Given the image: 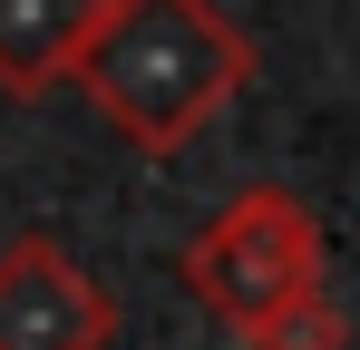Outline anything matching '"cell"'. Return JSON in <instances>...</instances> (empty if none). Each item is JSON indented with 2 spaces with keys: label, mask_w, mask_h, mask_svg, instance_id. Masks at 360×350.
Segmentation results:
<instances>
[{
  "label": "cell",
  "mask_w": 360,
  "mask_h": 350,
  "mask_svg": "<svg viewBox=\"0 0 360 350\" xmlns=\"http://www.w3.org/2000/svg\"><path fill=\"white\" fill-rule=\"evenodd\" d=\"M108 341H117V302L49 233L0 243V350H108Z\"/></svg>",
  "instance_id": "cell-3"
},
{
  "label": "cell",
  "mask_w": 360,
  "mask_h": 350,
  "mask_svg": "<svg viewBox=\"0 0 360 350\" xmlns=\"http://www.w3.org/2000/svg\"><path fill=\"white\" fill-rule=\"evenodd\" d=\"M98 20H108V0H0V88L39 98V88L78 78Z\"/></svg>",
  "instance_id": "cell-4"
},
{
  "label": "cell",
  "mask_w": 360,
  "mask_h": 350,
  "mask_svg": "<svg viewBox=\"0 0 360 350\" xmlns=\"http://www.w3.org/2000/svg\"><path fill=\"white\" fill-rule=\"evenodd\" d=\"M243 78H253V39L214 0H108L98 39L78 58L88 108L136 156H185L243 98Z\"/></svg>",
  "instance_id": "cell-1"
},
{
  "label": "cell",
  "mask_w": 360,
  "mask_h": 350,
  "mask_svg": "<svg viewBox=\"0 0 360 350\" xmlns=\"http://www.w3.org/2000/svg\"><path fill=\"white\" fill-rule=\"evenodd\" d=\"M185 292L234 331H273L283 311L321 302V224L292 185H243L234 205H214L205 233L185 243Z\"/></svg>",
  "instance_id": "cell-2"
},
{
  "label": "cell",
  "mask_w": 360,
  "mask_h": 350,
  "mask_svg": "<svg viewBox=\"0 0 360 350\" xmlns=\"http://www.w3.org/2000/svg\"><path fill=\"white\" fill-rule=\"evenodd\" d=\"M341 341H351V321H341V311H331V292H321V302H302V311H283L273 331H253L243 350H341Z\"/></svg>",
  "instance_id": "cell-5"
}]
</instances>
